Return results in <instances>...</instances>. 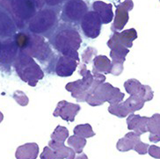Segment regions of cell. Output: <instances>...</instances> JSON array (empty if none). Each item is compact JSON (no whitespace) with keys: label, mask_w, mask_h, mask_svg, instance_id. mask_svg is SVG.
I'll return each instance as SVG.
<instances>
[{"label":"cell","mask_w":160,"mask_h":159,"mask_svg":"<svg viewBox=\"0 0 160 159\" xmlns=\"http://www.w3.org/2000/svg\"><path fill=\"white\" fill-rule=\"evenodd\" d=\"M129 53V48L122 47H115L111 48L110 57L112 58V70L111 74L119 76L122 73L123 63L126 61V56Z\"/></svg>","instance_id":"16"},{"label":"cell","mask_w":160,"mask_h":159,"mask_svg":"<svg viewBox=\"0 0 160 159\" xmlns=\"http://www.w3.org/2000/svg\"><path fill=\"white\" fill-rule=\"evenodd\" d=\"M148 153L153 158L160 159V147H158L156 145H151L149 147Z\"/></svg>","instance_id":"32"},{"label":"cell","mask_w":160,"mask_h":159,"mask_svg":"<svg viewBox=\"0 0 160 159\" xmlns=\"http://www.w3.org/2000/svg\"><path fill=\"white\" fill-rule=\"evenodd\" d=\"M1 47H2V42L0 41V52H1Z\"/></svg>","instance_id":"36"},{"label":"cell","mask_w":160,"mask_h":159,"mask_svg":"<svg viewBox=\"0 0 160 159\" xmlns=\"http://www.w3.org/2000/svg\"><path fill=\"white\" fill-rule=\"evenodd\" d=\"M57 22V15L51 9H43L33 16L29 22L28 28L35 34L44 33L51 30Z\"/></svg>","instance_id":"7"},{"label":"cell","mask_w":160,"mask_h":159,"mask_svg":"<svg viewBox=\"0 0 160 159\" xmlns=\"http://www.w3.org/2000/svg\"><path fill=\"white\" fill-rule=\"evenodd\" d=\"M124 88L128 93L134 96H138L145 102L151 101L154 97V92L149 85H143L135 78L127 80L124 83Z\"/></svg>","instance_id":"13"},{"label":"cell","mask_w":160,"mask_h":159,"mask_svg":"<svg viewBox=\"0 0 160 159\" xmlns=\"http://www.w3.org/2000/svg\"><path fill=\"white\" fill-rule=\"evenodd\" d=\"M48 5H57L60 4L63 0H44Z\"/></svg>","instance_id":"33"},{"label":"cell","mask_w":160,"mask_h":159,"mask_svg":"<svg viewBox=\"0 0 160 159\" xmlns=\"http://www.w3.org/2000/svg\"><path fill=\"white\" fill-rule=\"evenodd\" d=\"M137 39V30L135 28H130L122 32H113V35L110 37L107 44L110 49L115 47L130 48L133 46V42Z\"/></svg>","instance_id":"11"},{"label":"cell","mask_w":160,"mask_h":159,"mask_svg":"<svg viewBox=\"0 0 160 159\" xmlns=\"http://www.w3.org/2000/svg\"><path fill=\"white\" fill-rule=\"evenodd\" d=\"M140 135H138L135 132H129L125 135L124 137L121 138L117 142L116 148L119 151L121 152H127L129 150H134L137 142L141 141Z\"/></svg>","instance_id":"18"},{"label":"cell","mask_w":160,"mask_h":159,"mask_svg":"<svg viewBox=\"0 0 160 159\" xmlns=\"http://www.w3.org/2000/svg\"><path fill=\"white\" fill-rule=\"evenodd\" d=\"M39 155V146L35 142H29L17 148L16 159H36Z\"/></svg>","instance_id":"19"},{"label":"cell","mask_w":160,"mask_h":159,"mask_svg":"<svg viewBox=\"0 0 160 159\" xmlns=\"http://www.w3.org/2000/svg\"><path fill=\"white\" fill-rule=\"evenodd\" d=\"M78 53L62 55L56 64V73L59 77H70L73 74L78 65H79Z\"/></svg>","instance_id":"10"},{"label":"cell","mask_w":160,"mask_h":159,"mask_svg":"<svg viewBox=\"0 0 160 159\" xmlns=\"http://www.w3.org/2000/svg\"><path fill=\"white\" fill-rule=\"evenodd\" d=\"M134 7V3L132 0H124V2L119 4L116 6L115 18L111 27L113 32H118L122 30L129 19L128 12H130Z\"/></svg>","instance_id":"12"},{"label":"cell","mask_w":160,"mask_h":159,"mask_svg":"<svg viewBox=\"0 0 160 159\" xmlns=\"http://www.w3.org/2000/svg\"><path fill=\"white\" fill-rule=\"evenodd\" d=\"M14 32V24L12 23V21L6 14L0 12V35L9 36Z\"/></svg>","instance_id":"24"},{"label":"cell","mask_w":160,"mask_h":159,"mask_svg":"<svg viewBox=\"0 0 160 159\" xmlns=\"http://www.w3.org/2000/svg\"><path fill=\"white\" fill-rule=\"evenodd\" d=\"M97 53H98V51H97V49L94 48V47H87V48H85V51L83 52V54L81 56L83 62L88 64L92 59H94V57L97 56Z\"/></svg>","instance_id":"28"},{"label":"cell","mask_w":160,"mask_h":159,"mask_svg":"<svg viewBox=\"0 0 160 159\" xmlns=\"http://www.w3.org/2000/svg\"><path fill=\"white\" fill-rule=\"evenodd\" d=\"M19 54V47L17 46L14 39L7 40L2 43L1 52H0V65L7 66L11 68L13 64L16 57Z\"/></svg>","instance_id":"15"},{"label":"cell","mask_w":160,"mask_h":159,"mask_svg":"<svg viewBox=\"0 0 160 159\" xmlns=\"http://www.w3.org/2000/svg\"><path fill=\"white\" fill-rule=\"evenodd\" d=\"M73 132L76 136L84 137V138H90V137H92V136H95V133L92 130V127L88 123L76 126Z\"/></svg>","instance_id":"26"},{"label":"cell","mask_w":160,"mask_h":159,"mask_svg":"<svg viewBox=\"0 0 160 159\" xmlns=\"http://www.w3.org/2000/svg\"><path fill=\"white\" fill-rule=\"evenodd\" d=\"M82 39L79 33L74 28H62L52 38V45L61 55L78 52Z\"/></svg>","instance_id":"6"},{"label":"cell","mask_w":160,"mask_h":159,"mask_svg":"<svg viewBox=\"0 0 160 159\" xmlns=\"http://www.w3.org/2000/svg\"><path fill=\"white\" fill-rule=\"evenodd\" d=\"M67 142H68V145L70 146L71 148H72L76 153H78V154L82 153L85 146L86 145L85 138L80 137V136H76V135L70 136L68 141H67Z\"/></svg>","instance_id":"25"},{"label":"cell","mask_w":160,"mask_h":159,"mask_svg":"<svg viewBox=\"0 0 160 159\" xmlns=\"http://www.w3.org/2000/svg\"><path fill=\"white\" fill-rule=\"evenodd\" d=\"M81 107L78 104L68 102L66 100H62L57 104V107L53 112L55 117H61L63 121L68 122H73L75 121L76 115L78 113Z\"/></svg>","instance_id":"14"},{"label":"cell","mask_w":160,"mask_h":159,"mask_svg":"<svg viewBox=\"0 0 160 159\" xmlns=\"http://www.w3.org/2000/svg\"><path fill=\"white\" fill-rule=\"evenodd\" d=\"M48 146L54 150L57 159H74L76 152L72 148H69L64 145L63 142H59L51 140L48 142Z\"/></svg>","instance_id":"21"},{"label":"cell","mask_w":160,"mask_h":159,"mask_svg":"<svg viewBox=\"0 0 160 159\" xmlns=\"http://www.w3.org/2000/svg\"><path fill=\"white\" fill-rule=\"evenodd\" d=\"M51 140L59 142H64L66 139L69 137V130L65 127L57 126L54 132L51 134Z\"/></svg>","instance_id":"27"},{"label":"cell","mask_w":160,"mask_h":159,"mask_svg":"<svg viewBox=\"0 0 160 159\" xmlns=\"http://www.w3.org/2000/svg\"><path fill=\"white\" fill-rule=\"evenodd\" d=\"M102 21L94 11L87 12L81 20V28L85 36L90 39H96L100 33Z\"/></svg>","instance_id":"9"},{"label":"cell","mask_w":160,"mask_h":159,"mask_svg":"<svg viewBox=\"0 0 160 159\" xmlns=\"http://www.w3.org/2000/svg\"><path fill=\"white\" fill-rule=\"evenodd\" d=\"M3 120H4V114L0 112V123L3 122Z\"/></svg>","instance_id":"35"},{"label":"cell","mask_w":160,"mask_h":159,"mask_svg":"<svg viewBox=\"0 0 160 159\" xmlns=\"http://www.w3.org/2000/svg\"><path fill=\"white\" fill-rule=\"evenodd\" d=\"M92 8L99 14L102 24H108L113 20V12L111 4H107L103 1H95L92 4Z\"/></svg>","instance_id":"20"},{"label":"cell","mask_w":160,"mask_h":159,"mask_svg":"<svg viewBox=\"0 0 160 159\" xmlns=\"http://www.w3.org/2000/svg\"><path fill=\"white\" fill-rule=\"evenodd\" d=\"M13 98L17 103L20 105L21 107H26L28 105L29 98L26 95L25 92H21V91H16L13 93Z\"/></svg>","instance_id":"29"},{"label":"cell","mask_w":160,"mask_h":159,"mask_svg":"<svg viewBox=\"0 0 160 159\" xmlns=\"http://www.w3.org/2000/svg\"><path fill=\"white\" fill-rule=\"evenodd\" d=\"M13 65L19 78L28 83L29 86H36L38 81L44 77V72L37 62L32 56L23 51H19Z\"/></svg>","instance_id":"4"},{"label":"cell","mask_w":160,"mask_h":159,"mask_svg":"<svg viewBox=\"0 0 160 159\" xmlns=\"http://www.w3.org/2000/svg\"><path fill=\"white\" fill-rule=\"evenodd\" d=\"M14 41L19 51L25 52L42 62L49 61L53 56L49 44L42 36L20 32L15 34Z\"/></svg>","instance_id":"1"},{"label":"cell","mask_w":160,"mask_h":159,"mask_svg":"<svg viewBox=\"0 0 160 159\" xmlns=\"http://www.w3.org/2000/svg\"><path fill=\"white\" fill-rule=\"evenodd\" d=\"M147 129L150 132L149 140L151 142H160V113H155L151 117H149Z\"/></svg>","instance_id":"22"},{"label":"cell","mask_w":160,"mask_h":159,"mask_svg":"<svg viewBox=\"0 0 160 159\" xmlns=\"http://www.w3.org/2000/svg\"><path fill=\"white\" fill-rule=\"evenodd\" d=\"M124 96V93H122L119 88L113 87L109 83H102L92 89L85 98V102L92 107L101 106L105 102L113 105L122 102Z\"/></svg>","instance_id":"5"},{"label":"cell","mask_w":160,"mask_h":159,"mask_svg":"<svg viewBox=\"0 0 160 159\" xmlns=\"http://www.w3.org/2000/svg\"><path fill=\"white\" fill-rule=\"evenodd\" d=\"M79 74L82 76V79L77 80L66 84L65 89L71 92V96L78 102H85L87 95L95 85L105 83L106 76L92 70L90 71L86 69L85 63L80 65Z\"/></svg>","instance_id":"2"},{"label":"cell","mask_w":160,"mask_h":159,"mask_svg":"<svg viewBox=\"0 0 160 159\" xmlns=\"http://www.w3.org/2000/svg\"><path fill=\"white\" fill-rule=\"evenodd\" d=\"M149 147L150 145L147 144V143H143L142 141H139L137 142V144L136 147L134 148V150L137 151V153L139 155H146L148 153V150H149Z\"/></svg>","instance_id":"31"},{"label":"cell","mask_w":160,"mask_h":159,"mask_svg":"<svg viewBox=\"0 0 160 159\" xmlns=\"http://www.w3.org/2000/svg\"><path fill=\"white\" fill-rule=\"evenodd\" d=\"M42 0H0V5L9 12L19 27L36 14L42 5Z\"/></svg>","instance_id":"3"},{"label":"cell","mask_w":160,"mask_h":159,"mask_svg":"<svg viewBox=\"0 0 160 159\" xmlns=\"http://www.w3.org/2000/svg\"><path fill=\"white\" fill-rule=\"evenodd\" d=\"M74 159H88V157H87V156L85 154V153H80L79 155H78L77 157H75V158Z\"/></svg>","instance_id":"34"},{"label":"cell","mask_w":160,"mask_h":159,"mask_svg":"<svg viewBox=\"0 0 160 159\" xmlns=\"http://www.w3.org/2000/svg\"><path fill=\"white\" fill-rule=\"evenodd\" d=\"M88 12V6L82 0H70L66 3L62 12V19L66 22L77 23L82 20Z\"/></svg>","instance_id":"8"},{"label":"cell","mask_w":160,"mask_h":159,"mask_svg":"<svg viewBox=\"0 0 160 159\" xmlns=\"http://www.w3.org/2000/svg\"><path fill=\"white\" fill-rule=\"evenodd\" d=\"M92 70L101 74H111L112 70V62L108 56H97L93 59V67Z\"/></svg>","instance_id":"23"},{"label":"cell","mask_w":160,"mask_h":159,"mask_svg":"<svg viewBox=\"0 0 160 159\" xmlns=\"http://www.w3.org/2000/svg\"><path fill=\"white\" fill-rule=\"evenodd\" d=\"M41 159H57L54 150L49 146H47L43 149L42 153L40 156Z\"/></svg>","instance_id":"30"},{"label":"cell","mask_w":160,"mask_h":159,"mask_svg":"<svg viewBox=\"0 0 160 159\" xmlns=\"http://www.w3.org/2000/svg\"><path fill=\"white\" fill-rule=\"evenodd\" d=\"M148 120H149V117L131 113L127 118L128 129L133 130L135 133L141 136L142 134L148 132V129H147Z\"/></svg>","instance_id":"17"}]
</instances>
